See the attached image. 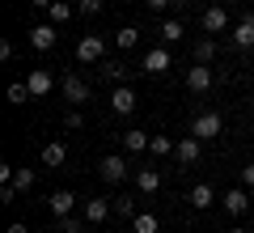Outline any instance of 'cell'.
Masks as SVG:
<instances>
[{
  "mask_svg": "<svg viewBox=\"0 0 254 233\" xmlns=\"http://www.w3.org/2000/svg\"><path fill=\"white\" fill-rule=\"evenodd\" d=\"M220 132H225V119L216 110H203V115L190 119V136H199V140H216Z\"/></svg>",
  "mask_w": 254,
  "mask_h": 233,
  "instance_id": "6da1fadb",
  "label": "cell"
},
{
  "mask_svg": "<svg viewBox=\"0 0 254 233\" xmlns=\"http://www.w3.org/2000/svg\"><path fill=\"white\" fill-rule=\"evenodd\" d=\"M76 60H81V64L106 60V38H102V34H85L81 43H76Z\"/></svg>",
  "mask_w": 254,
  "mask_h": 233,
  "instance_id": "7a4b0ae2",
  "label": "cell"
},
{
  "mask_svg": "<svg viewBox=\"0 0 254 233\" xmlns=\"http://www.w3.org/2000/svg\"><path fill=\"white\" fill-rule=\"evenodd\" d=\"M55 43H60V26H51V21L30 26V47H34V51H51Z\"/></svg>",
  "mask_w": 254,
  "mask_h": 233,
  "instance_id": "3957f363",
  "label": "cell"
},
{
  "mask_svg": "<svg viewBox=\"0 0 254 233\" xmlns=\"http://www.w3.org/2000/svg\"><path fill=\"white\" fill-rule=\"evenodd\" d=\"M98 174H102L106 182H123V178H127V157H119V153L102 157V161H98Z\"/></svg>",
  "mask_w": 254,
  "mask_h": 233,
  "instance_id": "277c9868",
  "label": "cell"
},
{
  "mask_svg": "<svg viewBox=\"0 0 254 233\" xmlns=\"http://www.w3.org/2000/svg\"><path fill=\"white\" fill-rule=\"evenodd\" d=\"M140 72H148V77H165V72H170V51H165V47H153V51L144 55V64H140Z\"/></svg>",
  "mask_w": 254,
  "mask_h": 233,
  "instance_id": "5b68a950",
  "label": "cell"
},
{
  "mask_svg": "<svg viewBox=\"0 0 254 233\" xmlns=\"http://www.w3.org/2000/svg\"><path fill=\"white\" fill-rule=\"evenodd\" d=\"M26 85H30V93H34V98H47V93L55 89V77H51V68H30Z\"/></svg>",
  "mask_w": 254,
  "mask_h": 233,
  "instance_id": "8992f818",
  "label": "cell"
},
{
  "mask_svg": "<svg viewBox=\"0 0 254 233\" xmlns=\"http://www.w3.org/2000/svg\"><path fill=\"white\" fill-rule=\"evenodd\" d=\"M229 34H233V47H237V51H250V47H254V13H246Z\"/></svg>",
  "mask_w": 254,
  "mask_h": 233,
  "instance_id": "52a82bcc",
  "label": "cell"
},
{
  "mask_svg": "<svg viewBox=\"0 0 254 233\" xmlns=\"http://www.w3.org/2000/svg\"><path fill=\"white\" fill-rule=\"evenodd\" d=\"M212 81H216V77H212L208 64H195V68L187 72V89H190V93H208V89H212Z\"/></svg>",
  "mask_w": 254,
  "mask_h": 233,
  "instance_id": "ba28073f",
  "label": "cell"
},
{
  "mask_svg": "<svg viewBox=\"0 0 254 233\" xmlns=\"http://www.w3.org/2000/svg\"><path fill=\"white\" fill-rule=\"evenodd\" d=\"M110 110H115V115H131V110H136V89H131V85H119V89L110 93Z\"/></svg>",
  "mask_w": 254,
  "mask_h": 233,
  "instance_id": "9c48e42d",
  "label": "cell"
},
{
  "mask_svg": "<svg viewBox=\"0 0 254 233\" xmlns=\"http://www.w3.org/2000/svg\"><path fill=\"white\" fill-rule=\"evenodd\" d=\"M203 30H208V34L229 30V9H225V4H212V9H203Z\"/></svg>",
  "mask_w": 254,
  "mask_h": 233,
  "instance_id": "30bf717a",
  "label": "cell"
},
{
  "mask_svg": "<svg viewBox=\"0 0 254 233\" xmlns=\"http://www.w3.org/2000/svg\"><path fill=\"white\" fill-rule=\"evenodd\" d=\"M199 149H203V140H199V136H182V140H178V149H174V157H178L182 165H190V161H199Z\"/></svg>",
  "mask_w": 254,
  "mask_h": 233,
  "instance_id": "8fae6325",
  "label": "cell"
},
{
  "mask_svg": "<svg viewBox=\"0 0 254 233\" xmlns=\"http://www.w3.org/2000/svg\"><path fill=\"white\" fill-rule=\"evenodd\" d=\"M47 208H51V216H55V221H60V216H72L76 195H72V191H55V195L47 199Z\"/></svg>",
  "mask_w": 254,
  "mask_h": 233,
  "instance_id": "7c38bea8",
  "label": "cell"
},
{
  "mask_svg": "<svg viewBox=\"0 0 254 233\" xmlns=\"http://www.w3.org/2000/svg\"><path fill=\"white\" fill-rule=\"evenodd\" d=\"M64 102H89V85L81 81V77H64Z\"/></svg>",
  "mask_w": 254,
  "mask_h": 233,
  "instance_id": "4fadbf2b",
  "label": "cell"
},
{
  "mask_svg": "<svg viewBox=\"0 0 254 233\" xmlns=\"http://www.w3.org/2000/svg\"><path fill=\"white\" fill-rule=\"evenodd\" d=\"M106 216H115L110 199H89V204H85V225H102Z\"/></svg>",
  "mask_w": 254,
  "mask_h": 233,
  "instance_id": "5bb4252c",
  "label": "cell"
},
{
  "mask_svg": "<svg viewBox=\"0 0 254 233\" xmlns=\"http://www.w3.org/2000/svg\"><path fill=\"white\" fill-rule=\"evenodd\" d=\"M64 161H68V144H64V140L43 144V165H51V170H55V165H64Z\"/></svg>",
  "mask_w": 254,
  "mask_h": 233,
  "instance_id": "9a60e30c",
  "label": "cell"
},
{
  "mask_svg": "<svg viewBox=\"0 0 254 233\" xmlns=\"http://www.w3.org/2000/svg\"><path fill=\"white\" fill-rule=\"evenodd\" d=\"M212 199H216V191H212L208 182H195L190 195H187V204H190V208H212Z\"/></svg>",
  "mask_w": 254,
  "mask_h": 233,
  "instance_id": "2e32d148",
  "label": "cell"
},
{
  "mask_svg": "<svg viewBox=\"0 0 254 233\" xmlns=\"http://www.w3.org/2000/svg\"><path fill=\"white\" fill-rule=\"evenodd\" d=\"M220 204L229 208V216H242L246 208H250V195H246V191L237 187V191H225V199H220Z\"/></svg>",
  "mask_w": 254,
  "mask_h": 233,
  "instance_id": "e0dca14e",
  "label": "cell"
},
{
  "mask_svg": "<svg viewBox=\"0 0 254 233\" xmlns=\"http://www.w3.org/2000/svg\"><path fill=\"white\" fill-rule=\"evenodd\" d=\"M72 13H76V4H68V0H55L51 9H47V21H51V26H64V21H72Z\"/></svg>",
  "mask_w": 254,
  "mask_h": 233,
  "instance_id": "ac0fdd59",
  "label": "cell"
},
{
  "mask_svg": "<svg viewBox=\"0 0 254 233\" xmlns=\"http://www.w3.org/2000/svg\"><path fill=\"white\" fill-rule=\"evenodd\" d=\"M136 187L144 191V195L161 191V170H136Z\"/></svg>",
  "mask_w": 254,
  "mask_h": 233,
  "instance_id": "d6986e66",
  "label": "cell"
},
{
  "mask_svg": "<svg viewBox=\"0 0 254 233\" xmlns=\"http://www.w3.org/2000/svg\"><path fill=\"white\" fill-rule=\"evenodd\" d=\"M161 229V221H157L153 212H136L131 216V233H157Z\"/></svg>",
  "mask_w": 254,
  "mask_h": 233,
  "instance_id": "ffe728a7",
  "label": "cell"
},
{
  "mask_svg": "<svg viewBox=\"0 0 254 233\" xmlns=\"http://www.w3.org/2000/svg\"><path fill=\"white\" fill-rule=\"evenodd\" d=\"M136 43H140V30H136V26H123V30H115V47H119V51H131Z\"/></svg>",
  "mask_w": 254,
  "mask_h": 233,
  "instance_id": "44dd1931",
  "label": "cell"
},
{
  "mask_svg": "<svg viewBox=\"0 0 254 233\" xmlns=\"http://www.w3.org/2000/svg\"><path fill=\"white\" fill-rule=\"evenodd\" d=\"M102 77L115 81V85H127V68H123L119 60H102Z\"/></svg>",
  "mask_w": 254,
  "mask_h": 233,
  "instance_id": "7402d4cb",
  "label": "cell"
},
{
  "mask_svg": "<svg viewBox=\"0 0 254 233\" xmlns=\"http://www.w3.org/2000/svg\"><path fill=\"white\" fill-rule=\"evenodd\" d=\"M216 60V43H212V38H199V43H195V64H212Z\"/></svg>",
  "mask_w": 254,
  "mask_h": 233,
  "instance_id": "603a6c76",
  "label": "cell"
},
{
  "mask_svg": "<svg viewBox=\"0 0 254 233\" xmlns=\"http://www.w3.org/2000/svg\"><path fill=\"white\" fill-rule=\"evenodd\" d=\"M148 140H153V136H148V132H127V136H123L127 153H144V149H148Z\"/></svg>",
  "mask_w": 254,
  "mask_h": 233,
  "instance_id": "cb8c5ba5",
  "label": "cell"
},
{
  "mask_svg": "<svg viewBox=\"0 0 254 233\" xmlns=\"http://www.w3.org/2000/svg\"><path fill=\"white\" fill-rule=\"evenodd\" d=\"M182 34H187V30H182V21H174V17L161 21V43H178Z\"/></svg>",
  "mask_w": 254,
  "mask_h": 233,
  "instance_id": "d4e9b609",
  "label": "cell"
},
{
  "mask_svg": "<svg viewBox=\"0 0 254 233\" xmlns=\"http://www.w3.org/2000/svg\"><path fill=\"white\" fill-rule=\"evenodd\" d=\"M30 98H34V93H30V85H21V81L9 85V102H13V106H26Z\"/></svg>",
  "mask_w": 254,
  "mask_h": 233,
  "instance_id": "484cf974",
  "label": "cell"
},
{
  "mask_svg": "<svg viewBox=\"0 0 254 233\" xmlns=\"http://www.w3.org/2000/svg\"><path fill=\"white\" fill-rule=\"evenodd\" d=\"M110 208H115V216H136V199H131V195L110 199Z\"/></svg>",
  "mask_w": 254,
  "mask_h": 233,
  "instance_id": "4316f807",
  "label": "cell"
},
{
  "mask_svg": "<svg viewBox=\"0 0 254 233\" xmlns=\"http://www.w3.org/2000/svg\"><path fill=\"white\" fill-rule=\"evenodd\" d=\"M178 149V144L170 140V136H153V140H148V153H157V157H165V153H174Z\"/></svg>",
  "mask_w": 254,
  "mask_h": 233,
  "instance_id": "83f0119b",
  "label": "cell"
},
{
  "mask_svg": "<svg viewBox=\"0 0 254 233\" xmlns=\"http://www.w3.org/2000/svg\"><path fill=\"white\" fill-rule=\"evenodd\" d=\"M76 13H81V17H98V13H102V0H76Z\"/></svg>",
  "mask_w": 254,
  "mask_h": 233,
  "instance_id": "f1b7e54d",
  "label": "cell"
},
{
  "mask_svg": "<svg viewBox=\"0 0 254 233\" xmlns=\"http://www.w3.org/2000/svg\"><path fill=\"white\" fill-rule=\"evenodd\" d=\"M13 187H17V191H30V187H34V170H17V174H13Z\"/></svg>",
  "mask_w": 254,
  "mask_h": 233,
  "instance_id": "f546056e",
  "label": "cell"
},
{
  "mask_svg": "<svg viewBox=\"0 0 254 233\" xmlns=\"http://www.w3.org/2000/svg\"><path fill=\"white\" fill-rule=\"evenodd\" d=\"M81 123H85V119H81V110H68V115H64V127H68V132H76Z\"/></svg>",
  "mask_w": 254,
  "mask_h": 233,
  "instance_id": "4dcf8cb0",
  "label": "cell"
},
{
  "mask_svg": "<svg viewBox=\"0 0 254 233\" xmlns=\"http://www.w3.org/2000/svg\"><path fill=\"white\" fill-rule=\"evenodd\" d=\"M60 229H64V233H81V221H72V216H60Z\"/></svg>",
  "mask_w": 254,
  "mask_h": 233,
  "instance_id": "1f68e13d",
  "label": "cell"
},
{
  "mask_svg": "<svg viewBox=\"0 0 254 233\" xmlns=\"http://www.w3.org/2000/svg\"><path fill=\"white\" fill-rule=\"evenodd\" d=\"M242 187H250V191H254V161L242 170Z\"/></svg>",
  "mask_w": 254,
  "mask_h": 233,
  "instance_id": "d6a6232c",
  "label": "cell"
},
{
  "mask_svg": "<svg viewBox=\"0 0 254 233\" xmlns=\"http://www.w3.org/2000/svg\"><path fill=\"white\" fill-rule=\"evenodd\" d=\"M144 4H148V9H153V13H165V9H170V4H174V0H144Z\"/></svg>",
  "mask_w": 254,
  "mask_h": 233,
  "instance_id": "836d02e7",
  "label": "cell"
},
{
  "mask_svg": "<svg viewBox=\"0 0 254 233\" xmlns=\"http://www.w3.org/2000/svg\"><path fill=\"white\" fill-rule=\"evenodd\" d=\"M26 4H34V9H51L55 0H26Z\"/></svg>",
  "mask_w": 254,
  "mask_h": 233,
  "instance_id": "e575fe53",
  "label": "cell"
},
{
  "mask_svg": "<svg viewBox=\"0 0 254 233\" xmlns=\"http://www.w3.org/2000/svg\"><path fill=\"white\" fill-rule=\"evenodd\" d=\"M9 233H26V225H9Z\"/></svg>",
  "mask_w": 254,
  "mask_h": 233,
  "instance_id": "d590c367",
  "label": "cell"
},
{
  "mask_svg": "<svg viewBox=\"0 0 254 233\" xmlns=\"http://www.w3.org/2000/svg\"><path fill=\"white\" fill-rule=\"evenodd\" d=\"M229 233H250V229H229Z\"/></svg>",
  "mask_w": 254,
  "mask_h": 233,
  "instance_id": "8d00e7d4",
  "label": "cell"
},
{
  "mask_svg": "<svg viewBox=\"0 0 254 233\" xmlns=\"http://www.w3.org/2000/svg\"><path fill=\"white\" fill-rule=\"evenodd\" d=\"M225 4H237V0H225Z\"/></svg>",
  "mask_w": 254,
  "mask_h": 233,
  "instance_id": "74e56055",
  "label": "cell"
},
{
  "mask_svg": "<svg viewBox=\"0 0 254 233\" xmlns=\"http://www.w3.org/2000/svg\"><path fill=\"white\" fill-rule=\"evenodd\" d=\"M250 233H254V229H250Z\"/></svg>",
  "mask_w": 254,
  "mask_h": 233,
  "instance_id": "f35d334b",
  "label": "cell"
}]
</instances>
